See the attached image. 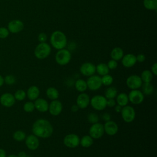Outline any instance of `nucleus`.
<instances>
[{
    "label": "nucleus",
    "instance_id": "nucleus-1",
    "mask_svg": "<svg viewBox=\"0 0 157 157\" xmlns=\"http://www.w3.org/2000/svg\"><path fill=\"white\" fill-rule=\"evenodd\" d=\"M32 131L34 135L37 137L47 139L50 137L53 132L52 124L44 118L37 120L33 124Z\"/></svg>",
    "mask_w": 157,
    "mask_h": 157
},
{
    "label": "nucleus",
    "instance_id": "nucleus-2",
    "mask_svg": "<svg viewBox=\"0 0 157 157\" xmlns=\"http://www.w3.org/2000/svg\"><path fill=\"white\" fill-rule=\"evenodd\" d=\"M52 45L56 50L64 48L67 45V38L64 33L60 31H55L52 33L50 37Z\"/></svg>",
    "mask_w": 157,
    "mask_h": 157
},
{
    "label": "nucleus",
    "instance_id": "nucleus-3",
    "mask_svg": "<svg viewBox=\"0 0 157 157\" xmlns=\"http://www.w3.org/2000/svg\"><path fill=\"white\" fill-rule=\"evenodd\" d=\"M50 53L51 47L46 42H40L36 46L34 50V55L39 59H44L47 58Z\"/></svg>",
    "mask_w": 157,
    "mask_h": 157
},
{
    "label": "nucleus",
    "instance_id": "nucleus-4",
    "mask_svg": "<svg viewBox=\"0 0 157 157\" xmlns=\"http://www.w3.org/2000/svg\"><path fill=\"white\" fill-rule=\"evenodd\" d=\"M71 59V52L65 48L58 50L55 55L56 62L61 66L67 64Z\"/></svg>",
    "mask_w": 157,
    "mask_h": 157
},
{
    "label": "nucleus",
    "instance_id": "nucleus-5",
    "mask_svg": "<svg viewBox=\"0 0 157 157\" xmlns=\"http://www.w3.org/2000/svg\"><path fill=\"white\" fill-rule=\"evenodd\" d=\"M91 107L96 110H102L107 107V99L102 95H95L90 99Z\"/></svg>",
    "mask_w": 157,
    "mask_h": 157
},
{
    "label": "nucleus",
    "instance_id": "nucleus-6",
    "mask_svg": "<svg viewBox=\"0 0 157 157\" xmlns=\"http://www.w3.org/2000/svg\"><path fill=\"white\" fill-rule=\"evenodd\" d=\"M120 113L123 120L126 123H131L135 119V110L130 105H125L122 107Z\"/></svg>",
    "mask_w": 157,
    "mask_h": 157
},
{
    "label": "nucleus",
    "instance_id": "nucleus-7",
    "mask_svg": "<svg viewBox=\"0 0 157 157\" xmlns=\"http://www.w3.org/2000/svg\"><path fill=\"white\" fill-rule=\"evenodd\" d=\"M104 134V126L102 124L98 122L92 124L89 129V135L93 139H99Z\"/></svg>",
    "mask_w": 157,
    "mask_h": 157
},
{
    "label": "nucleus",
    "instance_id": "nucleus-8",
    "mask_svg": "<svg viewBox=\"0 0 157 157\" xmlns=\"http://www.w3.org/2000/svg\"><path fill=\"white\" fill-rule=\"evenodd\" d=\"M80 138L76 134L71 133L66 135L63 140L64 144L68 148H74L80 144Z\"/></svg>",
    "mask_w": 157,
    "mask_h": 157
},
{
    "label": "nucleus",
    "instance_id": "nucleus-9",
    "mask_svg": "<svg viewBox=\"0 0 157 157\" xmlns=\"http://www.w3.org/2000/svg\"><path fill=\"white\" fill-rule=\"evenodd\" d=\"M87 88L92 91L99 90L102 85L101 77L98 75H93L90 76L86 80Z\"/></svg>",
    "mask_w": 157,
    "mask_h": 157
},
{
    "label": "nucleus",
    "instance_id": "nucleus-10",
    "mask_svg": "<svg viewBox=\"0 0 157 157\" xmlns=\"http://www.w3.org/2000/svg\"><path fill=\"white\" fill-rule=\"evenodd\" d=\"M127 86L131 90H137L142 85V81L140 76L137 75H131L129 76L126 81Z\"/></svg>",
    "mask_w": 157,
    "mask_h": 157
},
{
    "label": "nucleus",
    "instance_id": "nucleus-11",
    "mask_svg": "<svg viewBox=\"0 0 157 157\" xmlns=\"http://www.w3.org/2000/svg\"><path fill=\"white\" fill-rule=\"evenodd\" d=\"M128 96L129 101L133 104H140L144 99V94L138 90H131Z\"/></svg>",
    "mask_w": 157,
    "mask_h": 157
},
{
    "label": "nucleus",
    "instance_id": "nucleus-12",
    "mask_svg": "<svg viewBox=\"0 0 157 157\" xmlns=\"http://www.w3.org/2000/svg\"><path fill=\"white\" fill-rule=\"evenodd\" d=\"M80 71L84 76H91L96 72V66L91 63H85L81 65Z\"/></svg>",
    "mask_w": 157,
    "mask_h": 157
},
{
    "label": "nucleus",
    "instance_id": "nucleus-13",
    "mask_svg": "<svg viewBox=\"0 0 157 157\" xmlns=\"http://www.w3.org/2000/svg\"><path fill=\"white\" fill-rule=\"evenodd\" d=\"M63 110L62 103L58 99L53 100L48 105V110L50 113L53 116L59 115Z\"/></svg>",
    "mask_w": 157,
    "mask_h": 157
},
{
    "label": "nucleus",
    "instance_id": "nucleus-14",
    "mask_svg": "<svg viewBox=\"0 0 157 157\" xmlns=\"http://www.w3.org/2000/svg\"><path fill=\"white\" fill-rule=\"evenodd\" d=\"M90 103V98L88 94L85 93H82L80 94L76 99V105L80 109L86 108Z\"/></svg>",
    "mask_w": 157,
    "mask_h": 157
},
{
    "label": "nucleus",
    "instance_id": "nucleus-15",
    "mask_svg": "<svg viewBox=\"0 0 157 157\" xmlns=\"http://www.w3.org/2000/svg\"><path fill=\"white\" fill-rule=\"evenodd\" d=\"M103 126L104 132H105L109 136H114L118 132V126L117 124L113 121L109 120L106 121Z\"/></svg>",
    "mask_w": 157,
    "mask_h": 157
},
{
    "label": "nucleus",
    "instance_id": "nucleus-16",
    "mask_svg": "<svg viewBox=\"0 0 157 157\" xmlns=\"http://www.w3.org/2000/svg\"><path fill=\"white\" fill-rule=\"evenodd\" d=\"M23 23L20 20H13L8 23V30L12 33H17L23 30Z\"/></svg>",
    "mask_w": 157,
    "mask_h": 157
},
{
    "label": "nucleus",
    "instance_id": "nucleus-17",
    "mask_svg": "<svg viewBox=\"0 0 157 157\" xmlns=\"http://www.w3.org/2000/svg\"><path fill=\"white\" fill-rule=\"evenodd\" d=\"M25 144L29 150H35L39 146V140L37 136L30 134L25 138Z\"/></svg>",
    "mask_w": 157,
    "mask_h": 157
},
{
    "label": "nucleus",
    "instance_id": "nucleus-18",
    "mask_svg": "<svg viewBox=\"0 0 157 157\" xmlns=\"http://www.w3.org/2000/svg\"><path fill=\"white\" fill-rule=\"evenodd\" d=\"M136 62V56L132 53H128L123 55L121 58V63L125 67H131L135 65Z\"/></svg>",
    "mask_w": 157,
    "mask_h": 157
},
{
    "label": "nucleus",
    "instance_id": "nucleus-19",
    "mask_svg": "<svg viewBox=\"0 0 157 157\" xmlns=\"http://www.w3.org/2000/svg\"><path fill=\"white\" fill-rule=\"evenodd\" d=\"M1 104L6 107H12L15 102L14 96L10 93H4L0 98Z\"/></svg>",
    "mask_w": 157,
    "mask_h": 157
},
{
    "label": "nucleus",
    "instance_id": "nucleus-20",
    "mask_svg": "<svg viewBox=\"0 0 157 157\" xmlns=\"http://www.w3.org/2000/svg\"><path fill=\"white\" fill-rule=\"evenodd\" d=\"M35 109L40 112H46L48 110V103L43 98H37L34 103Z\"/></svg>",
    "mask_w": 157,
    "mask_h": 157
},
{
    "label": "nucleus",
    "instance_id": "nucleus-21",
    "mask_svg": "<svg viewBox=\"0 0 157 157\" xmlns=\"http://www.w3.org/2000/svg\"><path fill=\"white\" fill-rule=\"evenodd\" d=\"M39 94L40 90L37 86H31L28 88L27 91V96L28 99L31 101H34L37 99Z\"/></svg>",
    "mask_w": 157,
    "mask_h": 157
},
{
    "label": "nucleus",
    "instance_id": "nucleus-22",
    "mask_svg": "<svg viewBox=\"0 0 157 157\" xmlns=\"http://www.w3.org/2000/svg\"><path fill=\"white\" fill-rule=\"evenodd\" d=\"M123 55H124L123 50L120 47H115L114 48L112 49L110 53L111 58L117 61L121 59Z\"/></svg>",
    "mask_w": 157,
    "mask_h": 157
},
{
    "label": "nucleus",
    "instance_id": "nucleus-23",
    "mask_svg": "<svg viewBox=\"0 0 157 157\" xmlns=\"http://www.w3.org/2000/svg\"><path fill=\"white\" fill-rule=\"evenodd\" d=\"M116 102L118 105H119L121 107L127 105L129 102V99H128V94L124 93H121L118 94L116 96Z\"/></svg>",
    "mask_w": 157,
    "mask_h": 157
},
{
    "label": "nucleus",
    "instance_id": "nucleus-24",
    "mask_svg": "<svg viewBox=\"0 0 157 157\" xmlns=\"http://www.w3.org/2000/svg\"><path fill=\"white\" fill-rule=\"evenodd\" d=\"M93 144V139L90 135H86L80 139V144L84 148H88Z\"/></svg>",
    "mask_w": 157,
    "mask_h": 157
},
{
    "label": "nucleus",
    "instance_id": "nucleus-25",
    "mask_svg": "<svg viewBox=\"0 0 157 157\" xmlns=\"http://www.w3.org/2000/svg\"><path fill=\"white\" fill-rule=\"evenodd\" d=\"M46 95L51 100H56L59 97L58 90L54 87H49L46 90Z\"/></svg>",
    "mask_w": 157,
    "mask_h": 157
},
{
    "label": "nucleus",
    "instance_id": "nucleus-26",
    "mask_svg": "<svg viewBox=\"0 0 157 157\" xmlns=\"http://www.w3.org/2000/svg\"><path fill=\"white\" fill-rule=\"evenodd\" d=\"M75 88L78 92L83 93L88 88L86 82L81 78L77 79L75 83Z\"/></svg>",
    "mask_w": 157,
    "mask_h": 157
},
{
    "label": "nucleus",
    "instance_id": "nucleus-27",
    "mask_svg": "<svg viewBox=\"0 0 157 157\" xmlns=\"http://www.w3.org/2000/svg\"><path fill=\"white\" fill-rule=\"evenodd\" d=\"M96 71L99 75H105L109 72V69L105 63H99L96 66Z\"/></svg>",
    "mask_w": 157,
    "mask_h": 157
},
{
    "label": "nucleus",
    "instance_id": "nucleus-28",
    "mask_svg": "<svg viewBox=\"0 0 157 157\" xmlns=\"http://www.w3.org/2000/svg\"><path fill=\"white\" fill-rule=\"evenodd\" d=\"M153 74L149 70H144L140 75L141 80L144 83H150L153 79Z\"/></svg>",
    "mask_w": 157,
    "mask_h": 157
},
{
    "label": "nucleus",
    "instance_id": "nucleus-29",
    "mask_svg": "<svg viewBox=\"0 0 157 157\" xmlns=\"http://www.w3.org/2000/svg\"><path fill=\"white\" fill-rule=\"evenodd\" d=\"M142 92L144 94L150 95L154 91V87L153 85L150 83H144L142 86Z\"/></svg>",
    "mask_w": 157,
    "mask_h": 157
},
{
    "label": "nucleus",
    "instance_id": "nucleus-30",
    "mask_svg": "<svg viewBox=\"0 0 157 157\" xmlns=\"http://www.w3.org/2000/svg\"><path fill=\"white\" fill-rule=\"evenodd\" d=\"M117 90L113 86L109 87L105 93V97L106 99H114L117 95Z\"/></svg>",
    "mask_w": 157,
    "mask_h": 157
},
{
    "label": "nucleus",
    "instance_id": "nucleus-31",
    "mask_svg": "<svg viewBox=\"0 0 157 157\" xmlns=\"http://www.w3.org/2000/svg\"><path fill=\"white\" fill-rule=\"evenodd\" d=\"M144 7L150 10L157 9V0H144Z\"/></svg>",
    "mask_w": 157,
    "mask_h": 157
},
{
    "label": "nucleus",
    "instance_id": "nucleus-32",
    "mask_svg": "<svg viewBox=\"0 0 157 157\" xmlns=\"http://www.w3.org/2000/svg\"><path fill=\"white\" fill-rule=\"evenodd\" d=\"M13 139L18 142H21L23 141L26 138V134L22 131H17L14 132L13 135Z\"/></svg>",
    "mask_w": 157,
    "mask_h": 157
},
{
    "label": "nucleus",
    "instance_id": "nucleus-33",
    "mask_svg": "<svg viewBox=\"0 0 157 157\" xmlns=\"http://www.w3.org/2000/svg\"><path fill=\"white\" fill-rule=\"evenodd\" d=\"M101 81H102V85H104L105 86H110L113 83V77L110 75L106 74L105 75H103L101 77Z\"/></svg>",
    "mask_w": 157,
    "mask_h": 157
},
{
    "label": "nucleus",
    "instance_id": "nucleus-34",
    "mask_svg": "<svg viewBox=\"0 0 157 157\" xmlns=\"http://www.w3.org/2000/svg\"><path fill=\"white\" fill-rule=\"evenodd\" d=\"M26 94L23 90H17L14 94V98L15 99L18 101H22L26 98Z\"/></svg>",
    "mask_w": 157,
    "mask_h": 157
},
{
    "label": "nucleus",
    "instance_id": "nucleus-35",
    "mask_svg": "<svg viewBox=\"0 0 157 157\" xmlns=\"http://www.w3.org/2000/svg\"><path fill=\"white\" fill-rule=\"evenodd\" d=\"M35 109L34 104L33 102L29 101L26 102L23 105V109L26 112H32Z\"/></svg>",
    "mask_w": 157,
    "mask_h": 157
},
{
    "label": "nucleus",
    "instance_id": "nucleus-36",
    "mask_svg": "<svg viewBox=\"0 0 157 157\" xmlns=\"http://www.w3.org/2000/svg\"><path fill=\"white\" fill-rule=\"evenodd\" d=\"M88 120L90 123L94 124L98 122L99 120V117L98 115L95 113H90L88 115Z\"/></svg>",
    "mask_w": 157,
    "mask_h": 157
},
{
    "label": "nucleus",
    "instance_id": "nucleus-37",
    "mask_svg": "<svg viewBox=\"0 0 157 157\" xmlns=\"http://www.w3.org/2000/svg\"><path fill=\"white\" fill-rule=\"evenodd\" d=\"M4 80L6 82V83L8 85H12L15 82V78L14 76L12 75H9L6 76Z\"/></svg>",
    "mask_w": 157,
    "mask_h": 157
},
{
    "label": "nucleus",
    "instance_id": "nucleus-38",
    "mask_svg": "<svg viewBox=\"0 0 157 157\" xmlns=\"http://www.w3.org/2000/svg\"><path fill=\"white\" fill-rule=\"evenodd\" d=\"M9 34V30L4 27L0 28V38L4 39L6 38Z\"/></svg>",
    "mask_w": 157,
    "mask_h": 157
},
{
    "label": "nucleus",
    "instance_id": "nucleus-39",
    "mask_svg": "<svg viewBox=\"0 0 157 157\" xmlns=\"http://www.w3.org/2000/svg\"><path fill=\"white\" fill-rule=\"evenodd\" d=\"M107 66L109 67V69H111V70H113V69H115L118 66V63H117V61L114 60V59H110L108 63H107Z\"/></svg>",
    "mask_w": 157,
    "mask_h": 157
},
{
    "label": "nucleus",
    "instance_id": "nucleus-40",
    "mask_svg": "<svg viewBox=\"0 0 157 157\" xmlns=\"http://www.w3.org/2000/svg\"><path fill=\"white\" fill-rule=\"evenodd\" d=\"M37 39L40 42H45L47 39V34L44 33H41L38 35Z\"/></svg>",
    "mask_w": 157,
    "mask_h": 157
},
{
    "label": "nucleus",
    "instance_id": "nucleus-41",
    "mask_svg": "<svg viewBox=\"0 0 157 157\" xmlns=\"http://www.w3.org/2000/svg\"><path fill=\"white\" fill-rule=\"evenodd\" d=\"M116 105V101L114 99H107V106L109 107H115Z\"/></svg>",
    "mask_w": 157,
    "mask_h": 157
},
{
    "label": "nucleus",
    "instance_id": "nucleus-42",
    "mask_svg": "<svg viewBox=\"0 0 157 157\" xmlns=\"http://www.w3.org/2000/svg\"><path fill=\"white\" fill-rule=\"evenodd\" d=\"M136 56L137 61H138L139 63H142L145 60V56L142 53H140V54L137 55V56Z\"/></svg>",
    "mask_w": 157,
    "mask_h": 157
},
{
    "label": "nucleus",
    "instance_id": "nucleus-43",
    "mask_svg": "<svg viewBox=\"0 0 157 157\" xmlns=\"http://www.w3.org/2000/svg\"><path fill=\"white\" fill-rule=\"evenodd\" d=\"M102 118L104 121H105L106 122V121H108L111 120V116L108 113H104L102 115Z\"/></svg>",
    "mask_w": 157,
    "mask_h": 157
},
{
    "label": "nucleus",
    "instance_id": "nucleus-44",
    "mask_svg": "<svg viewBox=\"0 0 157 157\" xmlns=\"http://www.w3.org/2000/svg\"><path fill=\"white\" fill-rule=\"evenodd\" d=\"M151 72H152V74L154 75H156L157 74V64L156 63H155L151 67Z\"/></svg>",
    "mask_w": 157,
    "mask_h": 157
},
{
    "label": "nucleus",
    "instance_id": "nucleus-45",
    "mask_svg": "<svg viewBox=\"0 0 157 157\" xmlns=\"http://www.w3.org/2000/svg\"><path fill=\"white\" fill-rule=\"evenodd\" d=\"M78 107L76 105V104H74V105H73L72 107H71V111L72 112H77L78 110Z\"/></svg>",
    "mask_w": 157,
    "mask_h": 157
},
{
    "label": "nucleus",
    "instance_id": "nucleus-46",
    "mask_svg": "<svg viewBox=\"0 0 157 157\" xmlns=\"http://www.w3.org/2000/svg\"><path fill=\"white\" fill-rule=\"evenodd\" d=\"M121 109H122V107L119 105H115V110L116 112L117 113H120L121 112Z\"/></svg>",
    "mask_w": 157,
    "mask_h": 157
},
{
    "label": "nucleus",
    "instance_id": "nucleus-47",
    "mask_svg": "<svg viewBox=\"0 0 157 157\" xmlns=\"http://www.w3.org/2000/svg\"><path fill=\"white\" fill-rule=\"evenodd\" d=\"M0 157H6V151L2 148H0Z\"/></svg>",
    "mask_w": 157,
    "mask_h": 157
},
{
    "label": "nucleus",
    "instance_id": "nucleus-48",
    "mask_svg": "<svg viewBox=\"0 0 157 157\" xmlns=\"http://www.w3.org/2000/svg\"><path fill=\"white\" fill-rule=\"evenodd\" d=\"M26 156H27V155L25 151H21L18 155V157H26Z\"/></svg>",
    "mask_w": 157,
    "mask_h": 157
},
{
    "label": "nucleus",
    "instance_id": "nucleus-49",
    "mask_svg": "<svg viewBox=\"0 0 157 157\" xmlns=\"http://www.w3.org/2000/svg\"><path fill=\"white\" fill-rule=\"evenodd\" d=\"M4 82V80L3 77L0 75V86H1L2 85Z\"/></svg>",
    "mask_w": 157,
    "mask_h": 157
},
{
    "label": "nucleus",
    "instance_id": "nucleus-50",
    "mask_svg": "<svg viewBox=\"0 0 157 157\" xmlns=\"http://www.w3.org/2000/svg\"><path fill=\"white\" fill-rule=\"evenodd\" d=\"M8 157H18V155H10Z\"/></svg>",
    "mask_w": 157,
    "mask_h": 157
},
{
    "label": "nucleus",
    "instance_id": "nucleus-51",
    "mask_svg": "<svg viewBox=\"0 0 157 157\" xmlns=\"http://www.w3.org/2000/svg\"><path fill=\"white\" fill-rule=\"evenodd\" d=\"M26 157H31V156H26Z\"/></svg>",
    "mask_w": 157,
    "mask_h": 157
}]
</instances>
